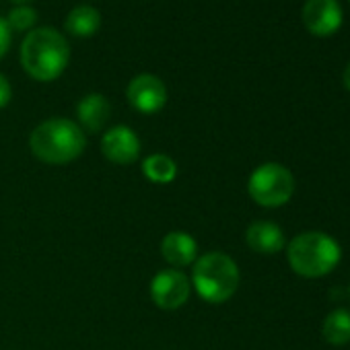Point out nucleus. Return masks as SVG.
Returning <instances> with one entry per match:
<instances>
[{"label": "nucleus", "mask_w": 350, "mask_h": 350, "mask_svg": "<svg viewBox=\"0 0 350 350\" xmlns=\"http://www.w3.org/2000/svg\"><path fill=\"white\" fill-rule=\"evenodd\" d=\"M286 258L299 276L319 278L329 274L340 262V245L325 233L309 231L297 235L291 241Z\"/></svg>", "instance_id": "nucleus-4"}, {"label": "nucleus", "mask_w": 350, "mask_h": 350, "mask_svg": "<svg viewBox=\"0 0 350 350\" xmlns=\"http://www.w3.org/2000/svg\"><path fill=\"white\" fill-rule=\"evenodd\" d=\"M142 173L148 182H152L157 186H167L178 178V163H175L169 154L152 152L142 161Z\"/></svg>", "instance_id": "nucleus-13"}, {"label": "nucleus", "mask_w": 350, "mask_h": 350, "mask_svg": "<svg viewBox=\"0 0 350 350\" xmlns=\"http://www.w3.org/2000/svg\"><path fill=\"white\" fill-rule=\"evenodd\" d=\"M70 48L66 38L52 27H38L21 44V64L25 72L42 83L56 81L68 66Z\"/></svg>", "instance_id": "nucleus-1"}, {"label": "nucleus", "mask_w": 350, "mask_h": 350, "mask_svg": "<svg viewBox=\"0 0 350 350\" xmlns=\"http://www.w3.org/2000/svg\"><path fill=\"white\" fill-rule=\"evenodd\" d=\"M7 23L11 31H31L33 25L38 23V13L31 7H15L9 13Z\"/></svg>", "instance_id": "nucleus-16"}, {"label": "nucleus", "mask_w": 350, "mask_h": 350, "mask_svg": "<svg viewBox=\"0 0 350 350\" xmlns=\"http://www.w3.org/2000/svg\"><path fill=\"white\" fill-rule=\"evenodd\" d=\"M303 23L313 36H332L342 25V9L336 0H307L303 7Z\"/></svg>", "instance_id": "nucleus-9"}, {"label": "nucleus", "mask_w": 350, "mask_h": 350, "mask_svg": "<svg viewBox=\"0 0 350 350\" xmlns=\"http://www.w3.org/2000/svg\"><path fill=\"white\" fill-rule=\"evenodd\" d=\"M192 293V282L184 270L165 268L150 280V299L159 309L175 311L188 303Z\"/></svg>", "instance_id": "nucleus-6"}, {"label": "nucleus", "mask_w": 350, "mask_h": 350, "mask_svg": "<svg viewBox=\"0 0 350 350\" xmlns=\"http://www.w3.org/2000/svg\"><path fill=\"white\" fill-rule=\"evenodd\" d=\"M111 116V105L107 101V97H103L101 93H91L87 97H83L77 105V118H79V126L83 128V132H91L97 134L105 128V124L109 122Z\"/></svg>", "instance_id": "nucleus-11"}, {"label": "nucleus", "mask_w": 350, "mask_h": 350, "mask_svg": "<svg viewBox=\"0 0 350 350\" xmlns=\"http://www.w3.org/2000/svg\"><path fill=\"white\" fill-rule=\"evenodd\" d=\"M161 256L173 268H186L198 260V241L186 231H171L161 239Z\"/></svg>", "instance_id": "nucleus-10"}, {"label": "nucleus", "mask_w": 350, "mask_h": 350, "mask_svg": "<svg viewBox=\"0 0 350 350\" xmlns=\"http://www.w3.org/2000/svg\"><path fill=\"white\" fill-rule=\"evenodd\" d=\"M87 136L83 128L68 118H50L29 136L31 152L48 165H66L83 154Z\"/></svg>", "instance_id": "nucleus-2"}, {"label": "nucleus", "mask_w": 350, "mask_h": 350, "mask_svg": "<svg viewBox=\"0 0 350 350\" xmlns=\"http://www.w3.org/2000/svg\"><path fill=\"white\" fill-rule=\"evenodd\" d=\"M192 266L194 270L190 282L206 303L221 305L237 293L241 274L231 256L223 252H208Z\"/></svg>", "instance_id": "nucleus-3"}, {"label": "nucleus", "mask_w": 350, "mask_h": 350, "mask_svg": "<svg viewBox=\"0 0 350 350\" xmlns=\"http://www.w3.org/2000/svg\"><path fill=\"white\" fill-rule=\"evenodd\" d=\"M13 97V89H11V83L5 75H0V109L7 107L9 101Z\"/></svg>", "instance_id": "nucleus-18"}, {"label": "nucleus", "mask_w": 350, "mask_h": 350, "mask_svg": "<svg viewBox=\"0 0 350 350\" xmlns=\"http://www.w3.org/2000/svg\"><path fill=\"white\" fill-rule=\"evenodd\" d=\"M101 25V15L97 9L89 7V5H83V7H77L68 13V17L64 19V27L68 33L77 36V38H89L93 36Z\"/></svg>", "instance_id": "nucleus-14"}, {"label": "nucleus", "mask_w": 350, "mask_h": 350, "mask_svg": "<svg viewBox=\"0 0 350 350\" xmlns=\"http://www.w3.org/2000/svg\"><path fill=\"white\" fill-rule=\"evenodd\" d=\"M245 241L256 254H278L286 243L282 229L270 221H258L250 225L245 231Z\"/></svg>", "instance_id": "nucleus-12"}, {"label": "nucleus", "mask_w": 350, "mask_h": 350, "mask_svg": "<svg viewBox=\"0 0 350 350\" xmlns=\"http://www.w3.org/2000/svg\"><path fill=\"white\" fill-rule=\"evenodd\" d=\"M140 138L128 126H113L101 138V152L116 165H132L140 157Z\"/></svg>", "instance_id": "nucleus-8"}, {"label": "nucleus", "mask_w": 350, "mask_h": 350, "mask_svg": "<svg viewBox=\"0 0 350 350\" xmlns=\"http://www.w3.org/2000/svg\"><path fill=\"white\" fill-rule=\"evenodd\" d=\"M11 3H15L17 7H27V5L31 3V0H11Z\"/></svg>", "instance_id": "nucleus-20"}, {"label": "nucleus", "mask_w": 350, "mask_h": 350, "mask_svg": "<svg viewBox=\"0 0 350 350\" xmlns=\"http://www.w3.org/2000/svg\"><path fill=\"white\" fill-rule=\"evenodd\" d=\"M126 97L136 111L157 113L167 103V87L159 77L142 72L128 83Z\"/></svg>", "instance_id": "nucleus-7"}, {"label": "nucleus", "mask_w": 350, "mask_h": 350, "mask_svg": "<svg viewBox=\"0 0 350 350\" xmlns=\"http://www.w3.org/2000/svg\"><path fill=\"white\" fill-rule=\"evenodd\" d=\"M344 85H346V89L350 91V64H348L346 70H344Z\"/></svg>", "instance_id": "nucleus-19"}, {"label": "nucleus", "mask_w": 350, "mask_h": 350, "mask_svg": "<svg viewBox=\"0 0 350 350\" xmlns=\"http://www.w3.org/2000/svg\"><path fill=\"white\" fill-rule=\"evenodd\" d=\"M11 42H13V31H11V27H9L7 19L0 17V60H3V56L9 52Z\"/></svg>", "instance_id": "nucleus-17"}, {"label": "nucleus", "mask_w": 350, "mask_h": 350, "mask_svg": "<svg viewBox=\"0 0 350 350\" xmlns=\"http://www.w3.org/2000/svg\"><path fill=\"white\" fill-rule=\"evenodd\" d=\"M247 192L256 204L276 208L291 200L295 192V178L280 163H264L250 175Z\"/></svg>", "instance_id": "nucleus-5"}, {"label": "nucleus", "mask_w": 350, "mask_h": 350, "mask_svg": "<svg viewBox=\"0 0 350 350\" xmlns=\"http://www.w3.org/2000/svg\"><path fill=\"white\" fill-rule=\"evenodd\" d=\"M321 336L325 342L334 346H342L350 342V311L346 309H336L332 311L321 327Z\"/></svg>", "instance_id": "nucleus-15"}]
</instances>
